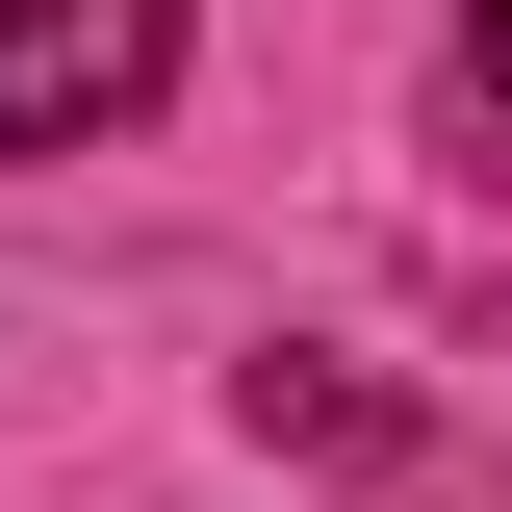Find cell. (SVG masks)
<instances>
[{"mask_svg": "<svg viewBox=\"0 0 512 512\" xmlns=\"http://www.w3.org/2000/svg\"><path fill=\"white\" fill-rule=\"evenodd\" d=\"M461 103H487V128H512V0H461Z\"/></svg>", "mask_w": 512, "mask_h": 512, "instance_id": "7a4b0ae2", "label": "cell"}, {"mask_svg": "<svg viewBox=\"0 0 512 512\" xmlns=\"http://www.w3.org/2000/svg\"><path fill=\"white\" fill-rule=\"evenodd\" d=\"M180 77V0H0V154H103Z\"/></svg>", "mask_w": 512, "mask_h": 512, "instance_id": "6da1fadb", "label": "cell"}]
</instances>
